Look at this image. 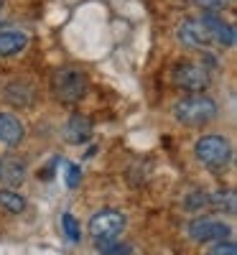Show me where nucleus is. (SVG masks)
Listing matches in <instances>:
<instances>
[{
  "mask_svg": "<svg viewBox=\"0 0 237 255\" xmlns=\"http://www.w3.org/2000/svg\"><path fill=\"white\" fill-rule=\"evenodd\" d=\"M51 95L64 105H74L87 95V74L79 67H61L51 77Z\"/></svg>",
  "mask_w": 237,
  "mask_h": 255,
  "instance_id": "f257e3e1",
  "label": "nucleus"
},
{
  "mask_svg": "<svg viewBox=\"0 0 237 255\" xmlns=\"http://www.w3.org/2000/svg\"><path fill=\"white\" fill-rule=\"evenodd\" d=\"M174 118L184 125H204L217 118V102L207 95H189L174 105Z\"/></svg>",
  "mask_w": 237,
  "mask_h": 255,
  "instance_id": "f03ea898",
  "label": "nucleus"
},
{
  "mask_svg": "<svg viewBox=\"0 0 237 255\" xmlns=\"http://www.w3.org/2000/svg\"><path fill=\"white\" fill-rule=\"evenodd\" d=\"M194 153L197 158L207 166V168H222L230 163V156H232V145L225 135H202L194 145Z\"/></svg>",
  "mask_w": 237,
  "mask_h": 255,
  "instance_id": "7ed1b4c3",
  "label": "nucleus"
},
{
  "mask_svg": "<svg viewBox=\"0 0 237 255\" xmlns=\"http://www.w3.org/2000/svg\"><path fill=\"white\" fill-rule=\"evenodd\" d=\"M125 230V215L118 209H102L90 220V238L95 243L118 240V235Z\"/></svg>",
  "mask_w": 237,
  "mask_h": 255,
  "instance_id": "20e7f679",
  "label": "nucleus"
},
{
  "mask_svg": "<svg viewBox=\"0 0 237 255\" xmlns=\"http://www.w3.org/2000/svg\"><path fill=\"white\" fill-rule=\"evenodd\" d=\"M174 84L186 92L199 95L202 90L209 87V72L199 67V64H179L174 69Z\"/></svg>",
  "mask_w": 237,
  "mask_h": 255,
  "instance_id": "39448f33",
  "label": "nucleus"
},
{
  "mask_svg": "<svg viewBox=\"0 0 237 255\" xmlns=\"http://www.w3.org/2000/svg\"><path fill=\"white\" fill-rule=\"evenodd\" d=\"M189 235L197 243H220L230 238V225L214 220V217H199V220L189 222Z\"/></svg>",
  "mask_w": 237,
  "mask_h": 255,
  "instance_id": "423d86ee",
  "label": "nucleus"
},
{
  "mask_svg": "<svg viewBox=\"0 0 237 255\" xmlns=\"http://www.w3.org/2000/svg\"><path fill=\"white\" fill-rule=\"evenodd\" d=\"M179 41L184 46H191V49H204L212 44V38L202 23V18H189L179 26Z\"/></svg>",
  "mask_w": 237,
  "mask_h": 255,
  "instance_id": "0eeeda50",
  "label": "nucleus"
},
{
  "mask_svg": "<svg viewBox=\"0 0 237 255\" xmlns=\"http://www.w3.org/2000/svg\"><path fill=\"white\" fill-rule=\"evenodd\" d=\"M61 133H64V140H67L69 145H82V143H87L92 138V123L84 115H72Z\"/></svg>",
  "mask_w": 237,
  "mask_h": 255,
  "instance_id": "6e6552de",
  "label": "nucleus"
},
{
  "mask_svg": "<svg viewBox=\"0 0 237 255\" xmlns=\"http://www.w3.org/2000/svg\"><path fill=\"white\" fill-rule=\"evenodd\" d=\"M202 23H204V28H207L212 41H217L220 46H235V28L230 23H225L222 18L212 15V13H204Z\"/></svg>",
  "mask_w": 237,
  "mask_h": 255,
  "instance_id": "1a4fd4ad",
  "label": "nucleus"
},
{
  "mask_svg": "<svg viewBox=\"0 0 237 255\" xmlns=\"http://www.w3.org/2000/svg\"><path fill=\"white\" fill-rule=\"evenodd\" d=\"M23 135H26L23 123L10 113H0V143L8 148H15V145H20Z\"/></svg>",
  "mask_w": 237,
  "mask_h": 255,
  "instance_id": "9d476101",
  "label": "nucleus"
},
{
  "mask_svg": "<svg viewBox=\"0 0 237 255\" xmlns=\"http://www.w3.org/2000/svg\"><path fill=\"white\" fill-rule=\"evenodd\" d=\"M28 46V36L18 28H3L0 31V59L15 56Z\"/></svg>",
  "mask_w": 237,
  "mask_h": 255,
  "instance_id": "9b49d317",
  "label": "nucleus"
},
{
  "mask_svg": "<svg viewBox=\"0 0 237 255\" xmlns=\"http://www.w3.org/2000/svg\"><path fill=\"white\" fill-rule=\"evenodd\" d=\"M5 97H8V102H13V105H31L33 90L28 87L23 79H15V82H10V87L5 90Z\"/></svg>",
  "mask_w": 237,
  "mask_h": 255,
  "instance_id": "f8f14e48",
  "label": "nucleus"
},
{
  "mask_svg": "<svg viewBox=\"0 0 237 255\" xmlns=\"http://www.w3.org/2000/svg\"><path fill=\"white\" fill-rule=\"evenodd\" d=\"M23 163L15 161V158H5V161H0V176H3L10 186H18L20 181H23Z\"/></svg>",
  "mask_w": 237,
  "mask_h": 255,
  "instance_id": "ddd939ff",
  "label": "nucleus"
},
{
  "mask_svg": "<svg viewBox=\"0 0 237 255\" xmlns=\"http://www.w3.org/2000/svg\"><path fill=\"white\" fill-rule=\"evenodd\" d=\"M0 207L5 212H10V215H20V212L26 209V199L20 194H15V191H10V189H0Z\"/></svg>",
  "mask_w": 237,
  "mask_h": 255,
  "instance_id": "4468645a",
  "label": "nucleus"
},
{
  "mask_svg": "<svg viewBox=\"0 0 237 255\" xmlns=\"http://www.w3.org/2000/svg\"><path fill=\"white\" fill-rule=\"evenodd\" d=\"M61 227H64V232H67V238H69V243H79V225H77V220H74V215H64L61 217Z\"/></svg>",
  "mask_w": 237,
  "mask_h": 255,
  "instance_id": "2eb2a0df",
  "label": "nucleus"
},
{
  "mask_svg": "<svg viewBox=\"0 0 237 255\" xmlns=\"http://www.w3.org/2000/svg\"><path fill=\"white\" fill-rule=\"evenodd\" d=\"M97 250L102 255H127L130 248L122 245V243H115V240H107V243H97Z\"/></svg>",
  "mask_w": 237,
  "mask_h": 255,
  "instance_id": "dca6fc26",
  "label": "nucleus"
},
{
  "mask_svg": "<svg viewBox=\"0 0 237 255\" xmlns=\"http://www.w3.org/2000/svg\"><path fill=\"white\" fill-rule=\"evenodd\" d=\"M207 255H237V245L230 243V240H220V243H214L209 248Z\"/></svg>",
  "mask_w": 237,
  "mask_h": 255,
  "instance_id": "f3484780",
  "label": "nucleus"
},
{
  "mask_svg": "<svg viewBox=\"0 0 237 255\" xmlns=\"http://www.w3.org/2000/svg\"><path fill=\"white\" fill-rule=\"evenodd\" d=\"M199 8H204L207 13H214V10H220V8H225V3L227 0H194Z\"/></svg>",
  "mask_w": 237,
  "mask_h": 255,
  "instance_id": "a211bd4d",
  "label": "nucleus"
},
{
  "mask_svg": "<svg viewBox=\"0 0 237 255\" xmlns=\"http://www.w3.org/2000/svg\"><path fill=\"white\" fill-rule=\"evenodd\" d=\"M69 186H77L79 184V168L77 166H69V179H67Z\"/></svg>",
  "mask_w": 237,
  "mask_h": 255,
  "instance_id": "6ab92c4d",
  "label": "nucleus"
}]
</instances>
